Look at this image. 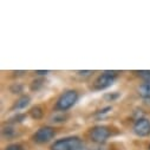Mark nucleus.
<instances>
[{"mask_svg":"<svg viewBox=\"0 0 150 150\" xmlns=\"http://www.w3.org/2000/svg\"><path fill=\"white\" fill-rule=\"evenodd\" d=\"M5 150H25V149L23 148V145L18 144V143H13V144L7 145V146L5 148Z\"/></svg>","mask_w":150,"mask_h":150,"instance_id":"13","label":"nucleus"},{"mask_svg":"<svg viewBox=\"0 0 150 150\" xmlns=\"http://www.w3.org/2000/svg\"><path fill=\"white\" fill-rule=\"evenodd\" d=\"M25 117H26L25 115H18V116L11 118V122H13V123H16V122H23L25 120Z\"/></svg>","mask_w":150,"mask_h":150,"instance_id":"16","label":"nucleus"},{"mask_svg":"<svg viewBox=\"0 0 150 150\" xmlns=\"http://www.w3.org/2000/svg\"><path fill=\"white\" fill-rule=\"evenodd\" d=\"M54 136H56V131L52 127H42L33 134L32 138L35 143L45 144V143L50 142L51 139H53Z\"/></svg>","mask_w":150,"mask_h":150,"instance_id":"4","label":"nucleus"},{"mask_svg":"<svg viewBox=\"0 0 150 150\" xmlns=\"http://www.w3.org/2000/svg\"><path fill=\"white\" fill-rule=\"evenodd\" d=\"M132 130L139 137H146V136H149L150 135V120L144 118V117L138 118L135 122V124L132 127Z\"/></svg>","mask_w":150,"mask_h":150,"instance_id":"6","label":"nucleus"},{"mask_svg":"<svg viewBox=\"0 0 150 150\" xmlns=\"http://www.w3.org/2000/svg\"><path fill=\"white\" fill-rule=\"evenodd\" d=\"M37 73L38 74H46V73H49V71H37Z\"/></svg>","mask_w":150,"mask_h":150,"instance_id":"18","label":"nucleus"},{"mask_svg":"<svg viewBox=\"0 0 150 150\" xmlns=\"http://www.w3.org/2000/svg\"><path fill=\"white\" fill-rule=\"evenodd\" d=\"M14 134H16V131H14V129H13L12 127H6V128L3 129V135H4L5 137H7V138L14 136Z\"/></svg>","mask_w":150,"mask_h":150,"instance_id":"12","label":"nucleus"},{"mask_svg":"<svg viewBox=\"0 0 150 150\" xmlns=\"http://www.w3.org/2000/svg\"><path fill=\"white\" fill-rule=\"evenodd\" d=\"M78 100V92L76 90H67L65 91L63 95H60V97L57 99L56 103V110L58 111H66L69 109H71L76 102Z\"/></svg>","mask_w":150,"mask_h":150,"instance_id":"2","label":"nucleus"},{"mask_svg":"<svg viewBox=\"0 0 150 150\" xmlns=\"http://www.w3.org/2000/svg\"><path fill=\"white\" fill-rule=\"evenodd\" d=\"M30 116H31L33 120H40V118L44 116L43 108L39 106V105H35V106L31 108V110H30Z\"/></svg>","mask_w":150,"mask_h":150,"instance_id":"9","label":"nucleus"},{"mask_svg":"<svg viewBox=\"0 0 150 150\" xmlns=\"http://www.w3.org/2000/svg\"><path fill=\"white\" fill-rule=\"evenodd\" d=\"M135 73L145 82H150V71L149 70H141V71H135Z\"/></svg>","mask_w":150,"mask_h":150,"instance_id":"10","label":"nucleus"},{"mask_svg":"<svg viewBox=\"0 0 150 150\" xmlns=\"http://www.w3.org/2000/svg\"><path fill=\"white\" fill-rule=\"evenodd\" d=\"M11 92L12 93H20V92H23V85L18 84V83L12 85L11 86Z\"/></svg>","mask_w":150,"mask_h":150,"instance_id":"14","label":"nucleus"},{"mask_svg":"<svg viewBox=\"0 0 150 150\" xmlns=\"http://www.w3.org/2000/svg\"><path fill=\"white\" fill-rule=\"evenodd\" d=\"M138 95L141 98L144 99H150V82H145L143 84H141L137 89Z\"/></svg>","mask_w":150,"mask_h":150,"instance_id":"8","label":"nucleus"},{"mask_svg":"<svg viewBox=\"0 0 150 150\" xmlns=\"http://www.w3.org/2000/svg\"><path fill=\"white\" fill-rule=\"evenodd\" d=\"M79 76H90V74L92 73V71H78L77 72Z\"/></svg>","mask_w":150,"mask_h":150,"instance_id":"17","label":"nucleus"},{"mask_svg":"<svg viewBox=\"0 0 150 150\" xmlns=\"http://www.w3.org/2000/svg\"><path fill=\"white\" fill-rule=\"evenodd\" d=\"M43 85H44V79H35L31 83V90L37 91V90H39Z\"/></svg>","mask_w":150,"mask_h":150,"instance_id":"11","label":"nucleus"},{"mask_svg":"<svg viewBox=\"0 0 150 150\" xmlns=\"http://www.w3.org/2000/svg\"><path fill=\"white\" fill-rule=\"evenodd\" d=\"M67 117L66 116H64V115H60V116H53L52 117V122H65V120H66Z\"/></svg>","mask_w":150,"mask_h":150,"instance_id":"15","label":"nucleus"},{"mask_svg":"<svg viewBox=\"0 0 150 150\" xmlns=\"http://www.w3.org/2000/svg\"><path fill=\"white\" fill-rule=\"evenodd\" d=\"M111 135V130L106 125H96L90 131V138L97 144L104 143Z\"/></svg>","mask_w":150,"mask_h":150,"instance_id":"5","label":"nucleus"},{"mask_svg":"<svg viewBox=\"0 0 150 150\" xmlns=\"http://www.w3.org/2000/svg\"><path fill=\"white\" fill-rule=\"evenodd\" d=\"M31 102V97L25 95V96H21L20 98L17 99V102L13 104L12 106V110H20V109H25Z\"/></svg>","mask_w":150,"mask_h":150,"instance_id":"7","label":"nucleus"},{"mask_svg":"<svg viewBox=\"0 0 150 150\" xmlns=\"http://www.w3.org/2000/svg\"><path fill=\"white\" fill-rule=\"evenodd\" d=\"M117 77V72L115 71H105L100 76L97 77V79L93 83V88L96 90H104L114 84L115 79Z\"/></svg>","mask_w":150,"mask_h":150,"instance_id":"3","label":"nucleus"},{"mask_svg":"<svg viewBox=\"0 0 150 150\" xmlns=\"http://www.w3.org/2000/svg\"><path fill=\"white\" fill-rule=\"evenodd\" d=\"M90 150H106L105 148H100V146H98V148H93V149H90Z\"/></svg>","mask_w":150,"mask_h":150,"instance_id":"19","label":"nucleus"},{"mask_svg":"<svg viewBox=\"0 0 150 150\" xmlns=\"http://www.w3.org/2000/svg\"><path fill=\"white\" fill-rule=\"evenodd\" d=\"M83 148V142L77 136H70L65 138L57 139L51 144V150H81Z\"/></svg>","mask_w":150,"mask_h":150,"instance_id":"1","label":"nucleus"}]
</instances>
